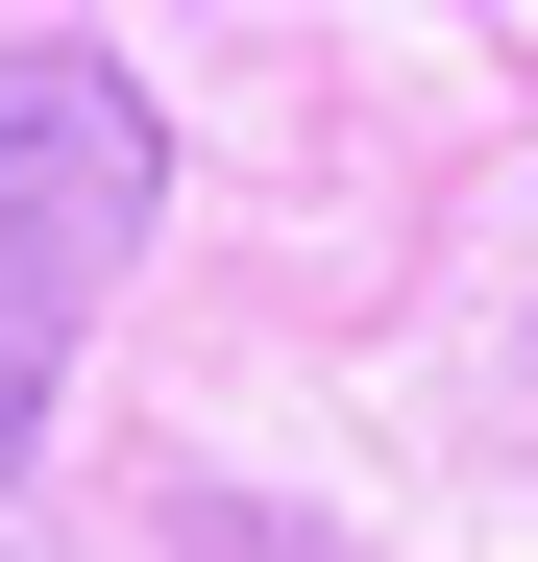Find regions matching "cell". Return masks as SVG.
<instances>
[{"instance_id": "6da1fadb", "label": "cell", "mask_w": 538, "mask_h": 562, "mask_svg": "<svg viewBox=\"0 0 538 562\" xmlns=\"http://www.w3.org/2000/svg\"><path fill=\"white\" fill-rule=\"evenodd\" d=\"M147 196H171L147 74L74 49V25H25V49H0V416H25L49 367H74V318L147 269Z\"/></svg>"}]
</instances>
